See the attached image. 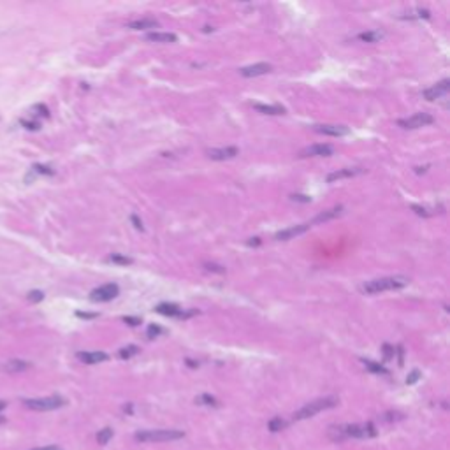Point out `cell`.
Listing matches in <instances>:
<instances>
[{"label":"cell","mask_w":450,"mask_h":450,"mask_svg":"<svg viewBox=\"0 0 450 450\" xmlns=\"http://www.w3.org/2000/svg\"><path fill=\"white\" fill-rule=\"evenodd\" d=\"M377 426L373 422L366 424H343V426H332L329 429V438L332 441H343L348 438H373L377 436Z\"/></svg>","instance_id":"obj_1"},{"label":"cell","mask_w":450,"mask_h":450,"mask_svg":"<svg viewBox=\"0 0 450 450\" xmlns=\"http://www.w3.org/2000/svg\"><path fill=\"white\" fill-rule=\"evenodd\" d=\"M410 283L406 276H383V278H375V280L364 281L361 290L366 294H380L385 290H398L403 289Z\"/></svg>","instance_id":"obj_2"},{"label":"cell","mask_w":450,"mask_h":450,"mask_svg":"<svg viewBox=\"0 0 450 450\" xmlns=\"http://www.w3.org/2000/svg\"><path fill=\"white\" fill-rule=\"evenodd\" d=\"M134 438L142 443H160V441L181 440L185 438V433L178 429H148V431H138Z\"/></svg>","instance_id":"obj_3"},{"label":"cell","mask_w":450,"mask_h":450,"mask_svg":"<svg viewBox=\"0 0 450 450\" xmlns=\"http://www.w3.org/2000/svg\"><path fill=\"white\" fill-rule=\"evenodd\" d=\"M336 404H338V398H334V396H327V398L310 401L308 404H304L303 408H299L292 418H294V420H304V418L315 417V415L324 412V410L334 408Z\"/></svg>","instance_id":"obj_4"},{"label":"cell","mask_w":450,"mask_h":450,"mask_svg":"<svg viewBox=\"0 0 450 450\" xmlns=\"http://www.w3.org/2000/svg\"><path fill=\"white\" fill-rule=\"evenodd\" d=\"M67 401L62 396H48V398H35V399H23V404L28 410L35 412H51V410L62 408Z\"/></svg>","instance_id":"obj_5"},{"label":"cell","mask_w":450,"mask_h":450,"mask_svg":"<svg viewBox=\"0 0 450 450\" xmlns=\"http://www.w3.org/2000/svg\"><path fill=\"white\" fill-rule=\"evenodd\" d=\"M120 294V287L116 283H106L101 285L90 292V299L93 303H107V301H113L116 295Z\"/></svg>","instance_id":"obj_6"},{"label":"cell","mask_w":450,"mask_h":450,"mask_svg":"<svg viewBox=\"0 0 450 450\" xmlns=\"http://www.w3.org/2000/svg\"><path fill=\"white\" fill-rule=\"evenodd\" d=\"M433 121H434V116H431L429 113H415V115L408 116V118L399 120L398 123L403 129H420V127L431 125Z\"/></svg>","instance_id":"obj_7"},{"label":"cell","mask_w":450,"mask_h":450,"mask_svg":"<svg viewBox=\"0 0 450 450\" xmlns=\"http://www.w3.org/2000/svg\"><path fill=\"white\" fill-rule=\"evenodd\" d=\"M310 227H312V222H306V224H297V225H290V227H287V229L278 230V232L275 234V239H276V241H289V239H294V238H297V236L304 234V232H308Z\"/></svg>","instance_id":"obj_8"},{"label":"cell","mask_w":450,"mask_h":450,"mask_svg":"<svg viewBox=\"0 0 450 450\" xmlns=\"http://www.w3.org/2000/svg\"><path fill=\"white\" fill-rule=\"evenodd\" d=\"M156 312L160 313V315H166V317L190 318V317H193V315L197 313V310H189V312H185V310H181L179 306H176V304L162 303V304H158V306H156Z\"/></svg>","instance_id":"obj_9"},{"label":"cell","mask_w":450,"mask_h":450,"mask_svg":"<svg viewBox=\"0 0 450 450\" xmlns=\"http://www.w3.org/2000/svg\"><path fill=\"white\" fill-rule=\"evenodd\" d=\"M334 153V148L331 144H312V146L304 148L303 152L299 153L301 158H308V156H331Z\"/></svg>","instance_id":"obj_10"},{"label":"cell","mask_w":450,"mask_h":450,"mask_svg":"<svg viewBox=\"0 0 450 450\" xmlns=\"http://www.w3.org/2000/svg\"><path fill=\"white\" fill-rule=\"evenodd\" d=\"M313 130L324 136H332V138H343L350 134V129L345 125H313Z\"/></svg>","instance_id":"obj_11"},{"label":"cell","mask_w":450,"mask_h":450,"mask_svg":"<svg viewBox=\"0 0 450 450\" xmlns=\"http://www.w3.org/2000/svg\"><path fill=\"white\" fill-rule=\"evenodd\" d=\"M239 155V148L236 146H225V148H213L208 150V156L211 160H230Z\"/></svg>","instance_id":"obj_12"},{"label":"cell","mask_w":450,"mask_h":450,"mask_svg":"<svg viewBox=\"0 0 450 450\" xmlns=\"http://www.w3.org/2000/svg\"><path fill=\"white\" fill-rule=\"evenodd\" d=\"M449 88H450V81H449V79H443V81H440V83L433 85L431 88L424 90L422 97L426 99V101H436V99H440V97L447 95Z\"/></svg>","instance_id":"obj_13"},{"label":"cell","mask_w":450,"mask_h":450,"mask_svg":"<svg viewBox=\"0 0 450 450\" xmlns=\"http://www.w3.org/2000/svg\"><path fill=\"white\" fill-rule=\"evenodd\" d=\"M273 70L271 64H266V62H260V64H253L248 65V67H243L239 69V74L243 78H257V76H262V74H267Z\"/></svg>","instance_id":"obj_14"},{"label":"cell","mask_w":450,"mask_h":450,"mask_svg":"<svg viewBox=\"0 0 450 450\" xmlns=\"http://www.w3.org/2000/svg\"><path fill=\"white\" fill-rule=\"evenodd\" d=\"M363 173H364L363 167H345V169L332 171L331 174H327V181H329V183H334V181H340V179L354 178V176L363 174Z\"/></svg>","instance_id":"obj_15"},{"label":"cell","mask_w":450,"mask_h":450,"mask_svg":"<svg viewBox=\"0 0 450 450\" xmlns=\"http://www.w3.org/2000/svg\"><path fill=\"white\" fill-rule=\"evenodd\" d=\"M30 367H32V364L28 363V361H23V359H11V361L2 364L0 369L4 373H21V371L30 369Z\"/></svg>","instance_id":"obj_16"},{"label":"cell","mask_w":450,"mask_h":450,"mask_svg":"<svg viewBox=\"0 0 450 450\" xmlns=\"http://www.w3.org/2000/svg\"><path fill=\"white\" fill-rule=\"evenodd\" d=\"M78 359L85 364H99L107 361L109 355L106 352H101V350L99 352H78Z\"/></svg>","instance_id":"obj_17"},{"label":"cell","mask_w":450,"mask_h":450,"mask_svg":"<svg viewBox=\"0 0 450 450\" xmlns=\"http://www.w3.org/2000/svg\"><path fill=\"white\" fill-rule=\"evenodd\" d=\"M345 211L343 206H336V208H331V209H326V211L318 213L315 218H313L312 224H326V222L329 220H334V218H338V216H341Z\"/></svg>","instance_id":"obj_18"},{"label":"cell","mask_w":450,"mask_h":450,"mask_svg":"<svg viewBox=\"0 0 450 450\" xmlns=\"http://www.w3.org/2000/svg\"><path fill=\"white\" fill-rule=\"evenodd\" d=\"M127 27L130 30H148V28H156L158 27V21L155 18H142V19H134L130 21Z\"/></svg>","instance_id":"obj_19"},{"label":"cell","mask_w":450,"mask_h":450,"mask_svg":"<svg viewBox=\"0 0 450 450\" xmlns=\"http://www.w3.org/2000/svg\"><path fill=\"white\" fill-rule=\"evenodd\" d=\"M253 107L264 115H285V107L278 106V104H260V102H255Z\"/></svg>","instance_id":"obj_20"},{"label":"cell","mask_w":450,"mask_h":450,"mask_svg":"<svg viewBox=\"0 0 450 450\" xmlns=\"http://www.w3.org/2000/svg\"><path fill=\"white\" fill-rule=\"evenodd\" d=\"M146 39L153 42H176L178 41V35L171 32H152L148 34Z\"/></svg>","instance_id":"obj_21"},{"label":"cell","mask_w":450,"mask_h":450,"mask_svg":"<svg viewBox=\"0 0 450 450\" xmlns=\"http://www.w3.org/2000/svg\"><path fill=\"white\" fill-rule=\"evenodd\" d=\"M357 39L363 42H378L380 39H383V34L378 32V30H369V32L359 34Z\"/></svg>","instance_id":"obj_22"},{"label":"cell","mask_w":450,"mask_h":450,"mask_svg":"<svg viewBox=\"0 0 450 450\" xmlns=\"http://www.w3.org/2000/svg\"><path fill=\"white\" fill-rule=\"evenodd\" d=\"M113 434H115V433H113L111 427H104V429H101V431L97 433V443H99V445H106V443H109Z\"/></svg>","instance_id":"obj_23"},{"label":"cell","mask_w":450,"mask_h":450,"mask_svg":"<svg viewBox=\"0 0 450 450\" xmlns=\"http://www.w3.org/2000/svg\"><path fill=\"white\" fill-rule=\"evenodd\" d=\"M363 364L364 366L369 369L371 373H377V375H387V369L381 364H378V363H373V361H367V359H363Z\"/></svg>","instance_id":"obj_24"},{"label":"cell","mask_w":450,"mask_h":450,"mask_svg":"<svg viewBox=\"0 0 450 450\" xmlns=\"http://www.w3.org/2000/svg\"><path fill=\"white\" fill-rule=\"evenodd\" d=\"M138 354H139V348L136 346V345H129V346H123V348H121V350L118 352L120 359H130V357H134V355H138Z\"/></svg>","instance_id":"obj_25"},{"label":"cell","mask_w":450,"mask_h":450,"mask_svg":"<svg viewBox=\"0 0 450 450\" xmlns=\"http://www.w3.org/2000/svg\"><path fill=\"white\" fill-rule=\"evenodd\" d=\"M267 427H269V429H271L273 433L281 431V429H285V427H287V420H283L281 417H275L273 420H269Z\"/></svg>","instance_id":"obj_26"},{"label":"cell","mask_w":450,"mask_h":450,"mask_svg":"<svg viewBox=\"0 0 450 450\" xmlns=\"http://www.w3.org/2000/svg\"><path fill=\"white\" fill-rule=\"evenodd\" d=\"M107 260L115 262V264H121V266H129V264H132V262H134L130 257L120 255V253H113V255H109V257H107Z\"/></svg>","instance_id":"obj_27"},{"label":"cell","mask_w":450,"mask_h":450,"mask_svg":"<svg viewBox=\"0 0 450 450\" xmlns=\"http://www.w3.org/2000/svg\"><path fill=\"white\" fill-rule=\"evenodd\" d=\"M429 11L427 9H415V11H412V13H408L406 16H403V18H417V19H420V18H424V19H429Z\"/></svg>","instance_id":"obj_28"},{"label":"cell","mask_w":450,"mask_h":450,"mask_svg":"<svg viewBox=\"0 0 450 450\" xmlns=\"http://www.w3.org/2000/svg\"><path fill=\"white\" fill-rule=\"evenodd\" d=\"M197 403H204V404H211V406H215L216 399L209 394H202L201 398H197Z\"/></svg>","instance_id":"obj_29"},{"label":"cell","mask_w":450,"mask_h":450,"mask_svg":"<svg viewBox=\"0 0 450 450\" xmlns=\"http://www.w3.org/2000/svg\"><path fill=\"white\" fill-rule=\"evenodd\" d=\"M34 173H39V174H53V169L48 166H34Z\"/></svg>","instance_id":"obj_30"},{"label":"cell","mask_w":450,"mask_h":450,"mask_svg":"<svg viewBox=\"0 0 450 450\" xmlns=\"http://www.w3.org/2000/svg\"><path fill=\"white\" fill-rule=\"evenodd\" d=\"M290 199H292V201H297V202H312V197H310V195H303V193H292Z\"/></svg>","instance_id":"obj_31"},{"label":"cell","mask_w":450,"mask_h":450,"mask_svg":"<svg viewBox=\"0 0 450 450\" xmlns=\"http://www.w3.org/2000/svg\"><path fill=\"white\" fill-rule=\"evenodd\" d=\"M146 334H148V338H156L158 334H162V329L158 326H150Z\"/></svg>","instance_id":"obj_32"},{"label":"cell","mask_w":450,"mask_h":450,"mask_svg":"<svg viewBox=\"0 0 450 450\" xmlns=\"http://www.w3.org/2000/svg\"><path fill=\"white\" fill-rule=\"evenodd\" d=\"M418 378H420V371H418V369H415V371H412V375L406 378V383H408V385H412V383H415Z\"/></svg>","instance_id":"obj_33"},{"label":"cell","mask_w":450,"mask_h":450,"mask_svg":"<svg viewBox=\"0 0 450 450\" xmlns=\"http://www.w3.org/2000/svg\"><path fill=\"white\" fill-rule=\"evenodd\" d=\"M42 297H44V294H42V292H39V290H37V292H30V294H28V299H30V301H42Z\"/></svg>","instance_id":"obj_34"},{"label":"cell","mask_w":450,"mask_h":450,"mask_svg":"<svg viewBox=\"0 0 450 450\" xmlns=\"http://www.w3.org/2000/svg\"><path fill=\"white\" fill-rule=\"evenodd\" d=\"M123 322H127L129 326H139V324H141V320L136 317H123Z\"/></svg>","instance_id":"obj_35"},{"label":"cell","mask_w":450,"mask_h":450,"mask_svg":"<svg viewBox=\"0 0 450 450\" xmlns=\"http://www.w3.org/2000/svg\"><path fill=\"white\" fill-rule=\"evenodd\" d=\"M32 450H64V449H60V447H56V445H48V447H37V449H32Z\"/></svg>","instance_id":"obj_36"},{"label":"cell","mask_w":450,"mask_h":450,"mask_svg":"<svg viewBox=\"0 0 450 450\" xmlns=\"http://www.w3.org/2000/svg\"><path fill=\"white\" fill-rule=\"evenodd\" d=\"M132 222H134V227H136V229L142 230V224H141V222H139V218H138V216H136V215H132Z\"/></svg>","instance_id":"obj_37"},{"label":"cell","mask_w":450,"mask_h":450,"mask_svg":"<svg viewBox=\"0 0 450 450\" xmlns=\"http://www.w3.org/2000/svg\"><path fill=\"white\" fill-rule=\"evenodd\" d=\"M78 317H83V318H95L97 315H95V313H81V312H79V313H78Z\"/></svg>","instance_id":"obj_38"},{"label":"cell","mask_w":450,"mask_h":450,"mask_svg":"<svg viewBox=\"0 0 450 450\" xmlns=\"http://www.w3.org/2000/svg\"><path fill=\"white\" fill-rule=\"evenodd\" d=\"M5 406H7V403H5V401H0V412H2V410H4Z\"/></svg>","instance_id":"obj_39"},{"label":"cell","mask_w":450,"mask_h":450,"mask_svg":"<svg viewBox=\"0 0 450 450\" xmlns=\"http://www.w3.org/2000/svg\"><path fill=\"white\" fill-rule=\"evenodd\" d=\"M4 422H5V417H2V415H0V426H2Z\"/></svg>","instance_id":"obj_40"}]
</instances>
